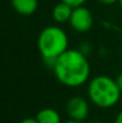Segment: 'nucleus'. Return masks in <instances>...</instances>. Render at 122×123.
<instances>
[{
  "label": "nucleus",
  "mask_w": 122,
  "mask_h": 123,
  "mask_svg": "<svg viewBox=\"0 0 122 123\" xmlns=\"http://www.w3.org/2000/svg\"><path fill=\"white\" fill-rule=\"evenodd\" d=\"M53 72L62 85L67 87H79L90 77V65L83 53L67 49L58 57Z\"/></svg>",
  "instance_id": "f257e3e1"
},
{
  "label": "nucleus",
  "mask_w": 122,
  "mask_h": 123,
  "mask_svg": "<svg viewBox=\"0 0 122 123\" xmlns=\"http://www.w3.org/2000/svg\"><path fill=\"white\" fill-rule=\"evenodd\" d=\"M37 48L44 62L50 63L51 69L60 55L68 49V37L66 32L59 26L44 28L37 38Z\"/></svg>",
  "instance_id": "f03ea898"
},
{
  "label": "nucleus",
  "mask_w": 122,
  "mask_h": 123,
  "mask_svg": "<svg viewBox=\"0 0 122 123\" xmlns=\"http://www.w3.org/2000/svg\"><path fill=\"white\" fill-rule=\"evenodd\" d=\"M87 94L91 103L96 106L108 109L117 104L122 92L116 84V80L107 75H97L89 82Z\"/></svg>",
  "instance_id": "7ed1b4c3"
},
{
  "label": "nucleus",
  "mask_w": 122,
  "mask_h": 123,
  "mask_svg": "<svg viewBox=\"0 0 122 123\" xmlns=\"http://www.w3.org/2000/svg\"><path fill=\"white\" fill-rule=\"evenodd\" d=\"M70 24L74 31L86 32L93 25V16H92L91 11L84 6L74 7L71 19H70Z\"/></svg>",
  "instance_id": "20e7f679"
},
{
  "label": "nucleus",
  "mask_w": 122,
  "mask_h": 123,
  "mask_svg": "<svg viewBox=\"0 0 122 123\" xmlns=\"http://www.w3.org/2000/svg\"><path fill=\"white\" fill-rule=\"evenodd\" d=\"M66 112L70 120L83 122L89 116V103L83 97H72L66 103Z\"/></svg>",
  "instance_id": "39448f33"
},
{
  "label": "nucleus",
  "mask_w": 122,
  "mask_h": 123,
  "mask_svg": "<svg viewBox=\"0 0 122 123\" xmlns=\"http://www.w3.org/2000/svg\"><path fill=\"white\" fill-rule=\"evenodd\" d=\"M72 12H73L72 6H70L68 4H66L64 1H60L59 4H56L54 6V8L51 11V16H53L54 22H56L58 24H64V23L70 22Z\"/></svg>",
  "instance_id": "423d86ee"
},
{
  "label": "nucleus",
  "mask_w": 122,
  "mask_h": 123,
  "mask_svg": "<svg viewBox=\"0 0 122 123\" xmlns=\"http://www.w3.org/2000/svg\"><path fill=\"white\" fill-rule=\"evenodd\" d=\"M13 10L22 16H31L39 7V0H11Z\"/></svg>",
  "instance_id": "0eeeda50"
},
{
  "label": "nucleus",
  "mask_w": 122,
  "mask_h": 123,
  "mask_svg": "<svg viewBox=\"0 0 122 123\" xmlns=\"http://www.w3.org/2000/svg\"><path fill=\"white\" fill-rule=\"evenodd\" d=\"M39 123H61L60 114L51 108H43L36 115Z\"/></svg>",
  "instance_id": "6e6552de"
},
{
  "label": "nucleus",
  "mask_w": 122,
  "mask_h": 123,
  "mask_svg": "<svg viewBox=\"0 0 122 123\" xmlns=\"http://www.w3.org/2000/svg\"><path fill=\"white\" fill-rule=\"evenodd\" d=\"M61 1H64V2L68 4V5H70V6H72L73 8H74V7L83 6V5L86 2V0H61Z\"/></svg>",
  "instance_id": "1a4fd4ad"
},
{
  "label": "nucleus",
  "mask_w": 122,
  "mask_h": 123,
  "mask_svg": "<svg viewBox=\"0 0 122 123\" xmlns=\"http://www.w3.org/2000/svg\"><path fill=\"white\" fill-rule=\"evenodd\" d=\"M19 123H39V121L36 120V117H35V118H32V117H28V118L22 120Z\"/></svg>",
  "instance_id": "9d476101"
},
{
  "label": "nucleus",
  "mask_w": 122,
  "mask_h": 123,
  "mask_svg": "<svg viewBox=\"0 0 122 123\" xmlns=\"http://www.w3.org/2000/svg\"><path fill=\"white\" fill-rule=\"evenodd\" d=\"M116 84H117L120 91L122 92V73H120V74L117 75V78H116Z\"/></svg>",
  "instance_id": "9b49d317"
},
{
  "label": "nucleus",
  "mask_w": 122,
  "mask_h": 123,
  "mask_svg": "<svg viewBox=\"0 0 122 123\" xmlns=\"http://www.w3.org/2000/svg\"><path fill=\"white\" fill-rule=\"evenodd\" d=\"M97 1L101 2V4H104V5H111V4L119 1V0H97Z\"/></svg>",
  "instance_id": "f8f14e48"
},
{
  "label": "nucleus",
  "mask_w": 122,
  "mask_h": 123,
  "mask_svg": "<svg viewBox=\"0 0 122 123\" xmlns=\"http://www.w3.org/2000/svg\"><path fill=\"white\" fill-rule=\"evenodd\" d=\"M115 123H122V110L117 114V116L115 117Z\"/></svg>",
  "instance_id": "ddd939ff"
},
{
  "label": "nucleus",
  "mask_w": 122,
  "mask_h": 123,
  "mask_svg": "<svg viewBox=\"0 0 122 123\" xmlns=\"http://www.w3.org/2000/svg\"><path fill=\"white\" fill-rule=\"evenodd\" d=\"M64 123H83V122H78V121H73V120H68V121H66V122Z\"/></svg>",
  "instance_id": "4468645a"
},
{
  "label": "nucleus",
  "mask_w": 122,
  "mask_h": 123,
  "mask_svg": "<svg viewBox=\"0 0 122 123\" xmlns=\"http://www.w3.org/2000/svg\"><path fill=\"white\" fill-rule=\"evenodd\" d=\"M119 4H120V7L122 8V0H119Z\"/></svg>",
  "instance_id": "2eb2a0df"
},
{
  "label": "nucleus",
  "mask_w": 122,
  "mask_h": 123,
  "mask_svg": "<svg viewBox=\"0 0 122 123\" xmlns=\"http://www.w3.org/2000/svg\"><path fill=\"white\" fill-rule=\"evenodd\" d=\"M89 123H99V122H97V121H92V122H89Z\"/></svg>",
  "instance_id": "dca6fc26"
}]
</instances>
